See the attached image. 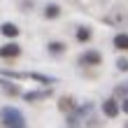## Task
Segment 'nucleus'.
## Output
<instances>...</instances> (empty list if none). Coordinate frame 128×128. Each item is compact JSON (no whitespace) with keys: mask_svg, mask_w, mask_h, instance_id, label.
Wrapping results in <instances>:
<instances>
[{"mask_svg":"<svg viewBox=\"0 0 128 128\" xmlns=\"http://www.w3.org/2000/svg\"><path fill=\"white\" fill-rule=\"evenodd\" d=\"M0 116H2V124H5V126H12V128H21V126H26L24 114H21L19 110H14V107H5Z\"/></svg>","mask_w":128,"mask_h":128,"instance_id":"f257e3e1","label":"nucleus"},{"mask_svg":"<svg viewBox=\"0 0 128 128\" xmlns=\"http://www.w3.org/2000/svg\"><path fill=\"white\" fill-rule=\"evenodd\" d=\"M79 63L82 65H98L100 63V54H98V51H86V54L79 58Z\"/></svg>","mask_w":128,"mask_h":128,"instance_id":"f03ea898","label":"nucleus"},{"mask_svg":"<svg viewBox=\"0 0 128 128\" xmlns=\"http://www.w3.org/2000/svg\"><path fill=\"white\" fill-rule=\"evenodd\" d=\"M102 112H105L107 116H116V114H119V102H116V100H105V102H102Z\"/></svg>","mask_w":128,"mask_h":128,"instance_id":"7ed1b4c3","label":"nucleus"},{"mask_svg":"<svg viewBox=\"0 0 128 128\" xmlns=\"http://www.w3.org/2000/svg\"><path fill=\"white\" fill-rule=\"evenodd\" d=\"M19 47H16V44H7V47H2V49H0V56H2V58H14V56H19Z\"/></svg>","mask_w":128,"mask_h":128,"instance_id":"20e7f679","label":"nucleus"},{"mask_svg":"<svg viewBox=\"0 0 128 128\" xmlns=\"http://www.w3.org/2000/svg\"><path fill=\"white\" fill-rule=\"evenodd\" d=\"M114 44L119 49H128V35H124V33H119L116 37H114Z\"/></svg>","mask_w":128,"mask_h":128,"instance_id":"39448f33","label":"nucleus"},{"mask_svg":"<svg viewBox=\"0 0 128 128\" xmlns=\"http://www.w3.org/2000/svg\"><path fill=\"white\" fill-rule=\"evenodd\" d=\"M16 33H19V28L14 26V24H5V26H2V35H7V37H14Z\"/></svg>","mask_w":128,"mask_h":128,"instance_id":"423d86ee","label":"nucleus"},{"mask_svg":"<svg viewBox=\"0 0 128 128\" xmlns=\"http://www.w3.org/2000/svg\"><path fill=\"white\" fill-rule=\"evenodd\" d=\"M49 96V88L47 91H33V93H26V100H40V98H47Z\"/></svg>","mask_w":128,"mask_h":128,"instance_id":"0eeeda50","label":"nucleus"},{"mask_svg":"<svg viewBox=\"0 0 128 128\" xmlns=\"http://www.w3.org/2000/svg\"><path fill=\"white\" fill-rule=\"evenodd\" d=\"M58 107H61L63 112H70V110H72V100H70V98H63V100H61V105H58Z\"/></svg>","mask_w":128,"mask_h":128,"instance_id":"6e6552de","label":"nucleus"},{"mask_svg":"<svg viewBox=\"0 0 128 128\" xmlns=\"http://www.w3.org/2000/svg\"><path fill=\"white\" fill-rule=\"evenodd\" d=\"M2 88H5L7 93H12V96H16V93H19V88L14 86V84H7V82H2Z\"/></svg>","mask_w":128,"mask_h":128,"instance_id":"1a4fd4ad","label":"nucleus"},{"mask_svg":"<svg viewBox=\"0 0 128 128\" xmlns=\"http://www.w3.org/2000/svg\"><path fill=\"white\" fill-rule=\"evenodd\" d=\"M49 51L58 54V51H63V44H61V42H51V44H49Z\"/></svg>","mask_w":128,"mask_h":128,"instance_id":"9d476101","label":"nucleus"},{"mask_svg":"<svg viewBox=\"0 0 128 128\" xmlns=\"http://www.w3.org/2000/svg\"><path fill=\"white\" fill-rule=\"evenodd\" d=\"M47 16H58V5H49L47 7Z\"/></svg>","mask_w":128,"mask_h":128,"instance_id":"9b49d317","label":"nucleus"},{"mask_svg":"<svg viewBox=\"0 0 128 128\" xmlns=\"http://www.w3.org/2000/svg\"><path fill=\"white\" fill-rule=\"evenodd\" d=\"M88 37H91V33H88L86 28H82V30L77 33V40H82V42H84V40H88Z\"/></svg>","mask_w":128,"mask_h":128,"instance_id":"f8f14e48","label":"nucleus"},{"mask_svg":"<svg viewBox=\"0 0 128 128\" xmlns=\"http://www.w3.org/2000/svg\"><path fill=\"white\" fill-rule=\"evenodd\" d=\"M116 65H119V70H128V61H119Z\"/></svg>","mask_w":128,"mask_h":128,"instance_id":"ddd939ff","label":"nucleus"},{"mask_svg":"<svg viewBox=\"0 0 128 128\" xmlns=\"http://www.w3.org/2000/svg\"><path fill=\"white\" fill-rule=\"evenodd\" d=\"M121 110H124V112H126V114H128V98H126V100L121 102Z\"/></svg>","mask_w":128,"mask_h":128,"instance_id":"4468645a","label":"nucleus"},{"mask_svg":"<svg viewBox=\"0 0 128 128\" xmlns=\"http://www.w3.org/2000/svg\"><path fill=\"white\" fill-rule=\"evenodd\" d=\"M124 91H128V86H126V88H124Z\"/></svg>","mask_w":128,"mask_h":128,"instance_id":"2eb2a0df","label":"nucleus"}]
</instances>
